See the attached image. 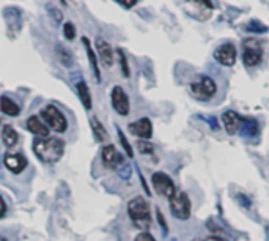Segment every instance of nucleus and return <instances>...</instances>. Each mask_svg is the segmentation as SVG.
<instances>
[{
  "instance_id": "f704fd0d",
  "label": "nucleus",
  "mask_w": 269,
  "mask_h": 241,
  "mask_svg": "<svg viewBox=\"0 0 269 241\" xmlns=\"http://www.w3.org/2000/svg\"><path fill=\"white\" fill-rule=\"evenodd\" d=\"M206 241H224L222 238H218V236H211V238H208Z\"/></svg>"
},
{
  "instance_id": "b1692460",
  "label": "nucleus",
  "mask_w": 269,
  "mask_h": 241,
  "mask_svg": "<svg viewBox=\"0 0 269 241\" xmlns=\"http://www.w3.org/2000/svg\"><path fill=\"white\" fill-rule=\"evenodd\" d=\"M244 29L247 32H250V34H266V32L269 30L264 24H262L260 21H256V19L249 21V23L244 26Z\"/></svg>"
},
{
  "instance_id": "f03ea898",
  "label": "nucleus",
  "mask_w": 269,
  "mask_h": 241,
  "mask_svg": "<svg viewBox=\"0 0 269 241\" xmlns=\"http://www.w3.org/2000/svg\"><path fill=\"white\" fill-rule=\"evenodd\" d=\"M128 214L132 219L136 227L146 230L152 224V213H150V205L144 197H136L128 203Z\"/></svg>"
},
{
  "instance_id": "f8f14e48",
  "label": "nucleus",
  "mask_w": 269,
  "mask_h": 241,
  "mask_svg": "<svg viewBox=\"0 0 269 241\" xmlns=\"http://www.w3.org/2000/svg\"><path fill=\"white\" fill-rule=\"evenodd\" d=\"M101 158L104 166L109 169H118L123 164V156L116 151L114 145H106L101 151Z\"/></svg>"
},
{
  "instance_id": "9d476101",
  "label": "nucleus",
  "mask_w": 269,
  "mask_h": 241,
  "mask_svg": "<svg viewBox=\"0 0 269 241\" xmlns=\"http://www.w3.org/2000/svg\"><path fill=\"white\" fill-rule=\"evenodd\" d=\"M129 129V133L137 136V137H140V139H145L148 140L150 137L153 136V125H152V120L150 118H140V120H137V122L134 123H129L128 126Z\"/></svg>"
},
{
  "instance_id": "2eb2a0df",
  "label": "nucleus",
  "mask_w": 269,
  "mask_h": 241,
  "mask_svg": "<svg viewBox=\"0 0 269 241\" xmlns=\"http://www.w3.org/2000/svg\"><path fill=\"white\" fill-rule=\"evenodd\" d=\"M222 123H224L225 131H227L230 136H233L240 131L241 123H242V117L234 111H227L222 115Z\"/></svg>"
},
{
  "instance_id": "473e14b6",
  "label": "nucleus",
  "mask_w": 269,
  "mask_h": 241,
  "mask_svg": "<svg viewBox=\"0 0 269 241\" xmlns=\"http://www.w3.org/2000/svg\"><path fill=\"white\" fill-rule=\"evenodd\" d=\"M158 219H159V224H160V227H162V230L164 232H167V224H166V219H164V216H162V213L160 211H158Z\"/></svg>"
},
{
  "instance_id": "423d86ee",
  "label": "nucleus",
  "mask_w": 269,
  "mask_h": 241,
  "mask_svg": "<svg viewBox=\"0 0 269 241\" xmlns=\"http://www.w3.org/2000/svg\"><path fill=\"white\" fill-rule=\"evenodd\" d=\"M263 59V49L256 40H246L242 43V63L246 67H256Z\"/></svg>"
},
{
  "instance_id": "2f4dec72",
  "label": "nucleus",
  "mask_w": 269,
  "mask_h": 241,
  "mask_svg": "<svg viewBox=\"0 0 269 241\" xmlns=\"http://www.w3.org/2000/svg\"><path fill=\"white\" fill-rule=\"evenodd\" d=\"M136 241H156L152 235H150L148 232H142V233H138Z\"/></svg>"
},
{
  "instance_id": "bb28decb",
  "label": "nucleus",
  "mask_w": 269,
  "mask_h": 241,
  "mask_svg": "<svg viewBox=\"0 0 269 241\" xmlns=\"http://www.w3.org/2000/svg\"><path fill=\"white\" fill-rule=\"evenodd\" d=\"M137 148H138V151H140V153H144V155H148V153H153V151H154L153 144H150V142H146L145 139L138 142Z\"/></svg>"
},
{
  "instance_id": "ddd939ff",
  "label": "nucleus",
  "mask_w": 269,
  "mask_h": 241,
  "mask_svg": "<svg viewBox=\"0 0 269 241\" xmlns=\"http://www.w3.org/2000/svg\"><path fill=\"white\" fill-rule=\"evenodd\" d=\"M94 45H96V51H98V56H100V60L102 62V65L107 68H110L115 62L112 46L104 38H96Z\"/></svg>"
},
{
  "instance_id": "9b49d317",
  "label": "nucleus",
  "mask_w": 269,
  "mask_h": 241,
  "mask_svg": "<svg viewBox=\"0 0 269 241\" xmlns=\"http://www.w3.org/2000/svg\"><path fill=\"white\" fill-rule=\"evenodd\" d=\"M4 16H5L10 34H12V32L14 35L19 34L20 29H22V13H20V10H18L16 7H10L4 12Z\"/></svg>"
},
{
  "instance_id": "0eeeda50",
  "label": "nucleus",
  "mask_w": 269,
  "mask_h": 241,
  "mask_svg": "<svg viewBox=\"0 0 269 241\" xmlns=\"http://www.w3.org/2000/svg\"><path fill=\"white\" fill-rule=\"evenodd\" d=\"M152 183H153V188L156 189V192L160 194V195H164V197H167V199H170V197L176 192L174 180H172L168 175L162 173V172L153 173Z\"/></svg>"
},
{
  "instance_id": "c85d7f7f",
  "label": "nucleus",
  "mask_w": 269,
  "mask_h": 241,
  "mask_svg": "<svg viewBox=\"0 0 269 241\" xmlns=\"http://www.w3.org/2000/svg\"><path fill=\"white\" fill-rule=\"evenodd\" d=\"M63 32H64V38L68 41L74 40V37H76V29H74V26L71 23H66L63 26Z\"/></svg>"
},
{
  "instance_id": "6ab92c4d",
  "label": "nucleus",
  "mask_w": 269,
  "mask_h": 241,
  "mask_svg": "<svg viewBox=\"0 0 269 241\" xmlns=\"http://www.w3.org/2000/svg\"><path fill=\"white\" fill-rule=\"evenodd\" d=\"M76 90H78L79 100L84 104V107L87 109V111H90V109H92V95H90V90H88L87 84H85L84 81H79L76 84Z\"/></svg>"
},
{
  "instance_id": "c9c22d12",
  "label": "nucleus",
  "mask_w": 269,
  "mask_h": 241,
  "mask_svg": "<svg viewBox=\"0 0 269 241\" xmlns=\"http://www.w3.org/2000/svg\"><path fill=\"white\" fill-rule=\"evenodd\" d=\"M72 2H79V0H72Z\"/></svg>"
},
{
  "instance_id": "cd10ccee",
  "label": "nucleus",
  "mask_w": 269,
  "mask_h": 241,
  "mask_svg": "<svg viewBox=\"0 0 269 241\" xmlns=\"http://www.w3.org/2000/svg\"><path fill=\"white\" fill-rule=\"evenodd\" d=\"M48 13L52 16V19L56 21V23H62V19H63V15L62 12L57 8V7H54V5H48Z\"/></svg>"
},
{
  "instance_id": "39448f33",
  "label": "nucleus",
  "mask_w": 269,
  "mask_h": 241,
  "mask_svg": "<svg viewBox=\"0 0 269 241\" xmlns=\"http://www.w3.org/2000/svg\"><path fill=\"white\" fill-rule=\"evenodd\" d=\"M170 202V211L176 219L186 221L190 216V200L186 192H175L168 199Z\"/></svg>"
},
{
  "instance_id": "a878e982",
  "label": "nucleus",
  "mask_w": 269,
  "mask_h": 241,
  "mask_svg": "<svg viewBox=\"0 0 269 241\" xmlns=\"http://www.w3.org/2000/svg\"><path fill=\"white\" fill-rule=\"evenodd\" d=\"M118 139H120V142H122V147L124 148V151H126V155H128V158H132L134 156V151H132V147L129 145V142H128V139L124 137V134H123V131L118 128Z\"/></svg>"
},
{
  "instance_id": "5701e85b",
  "label": "nucleus",
  "mask_w": 269,
  "mask_h": 241,
  "mask_svg": "<svg viewBox=\"0 0 269 241\" xmlns=\"http://www.w3.org/2000/svg\"><path fill=\"white\" fill-rule=\"evenodd\" d=\"M56 51H57V56H58V60H60V63L63 65V67H71L72 65V56H71V52L66 49V48H63V46H57L56 48Z\"/></svg>"
},
{
  "instance_id": "20e7f679",
  "label": "nucleus",
  "mask_w": 269,
  "mask_h": 241,
  "mask_svg": "<svg viewBox=\"0 0 269 241\" xmlns=\"http://www.w3.org/2000/svg\"><path fill=\"white\" fill-rule=\"evenodd\" d=\"M41 118L44 120L46 125L54 129L56 133H64L68 129V122H66V117H64L56 106H46L44 109L41 111Z\"/></svg>"
},
{
  "instance_id": "a211bd4d",
  "label": "nucleus",
  "mask_w": 269,
  "mask_h": 241,
  "mask_svg": "<svg viewBox=\"0 0 269 241\" xmlns=\"http://www.w3.org/2000/svg\"><path fill=\"white\" fill-rule=\"evenodd\" d=\"M0 111H2L5 115L16 117V115H19V112H20V107L18 106L16 101L12 100V98L2 96V98H0Z\"/></svg>"
},
{
  "instance_id": "4be33fe9",
  "label": "nucleus",
  "mask_w": 269,
  "mask_h": 241,
  "mask_svg": "<svg viewBox=\"0 0 269 241\" xmlns=\"http://www.w3.org/2000/svg\"><path fill=\"white\" fill-rule=\"evenodd\" d=\"M241 133L246 137H254L258 133V122L254 118H242V123H241Z\"/></svg>"
},
{
  "instance_id": "7c9ffc66",
  "label": "nucleus",
  "mask_w": 269,
  "mask_h": 241,
  "mask_svg": "<svg viewBox=\"0 0 269 241\" xmlns=\"http://www.w3.org/2000/svg\"><path fill=\"white\" fill-rule=\"evenodd\" d=\"M115 2H118L120 4L123 8H132V7H136V4H137V0H115Z\"/></svg>"
},
{
  "instance_id": "c756f323",
  "label": "nucleus",
  "mask_w": 269,
  "mask_h": 241,
  "mask_svg": "<svg viewBox=\"0 0 269 241\" xmlns=\"http://www.w3.org/2000/svg\"><path fill=\"white\" fill-rule=\"evenodd\" d=\"M188 2L198 7V8H203V10H212L214 8L211 0H188Z\"/></svg>"
},
{
  "instance_id": "f257e3e1",
  "label": "nucleus",
  "mask_w": 269,
  "mask_h": 241,
  "mask_svg": "<svg viewBox=\"0 0 269 241\" xmlns=\"http://www.w3.org/2000/svg\"><path fill=\"white\" fill-rule=\"evenodd\" d=\"M34 151L42 162L54 164L63 156L64 144L57 137H40L34 142Z\"/></svg>"
},
{
  "instance_id": "412c9836",
  "label": "nucleus",
  "mask_w": 269,
  "mask_h": 241,
  "mask_svg": "<svg viewBox=\"0 0 269 241\" xmlns=\"http://www.w3.org/2000/svg\"><path fill=\"white\" fill-rule=\"evenodd\" d=\"M90 126H92V129H93L94 139L98 140V142H106V139L109 137L106 128L102 126V123H101L96 117H92V118H90Z\"/></svg>"
},
{
  "instance_id": "6e6552de",
  "label": "nucleus",
  "mask_w": 269,
  "mask_h": 241,
  "mask_svg": "<svg viewBox=\"0 0 269 241\" xmlns=\"http://www.w3.org/2000/svg\"><path fill=\"white\" fill-rule=\"evenodd\" d=\"M110 100H112V106L116 114H120L123 117L129 114V109H131L129 107V98L122 87H118V85L114 87L112 93H110Z\"/></svg>"
},
{
  "instance_id": "1a4fd4ad",
  "label": "nucleus",
  "mask_w": 269,
  "mask_h": 241,
  "mask_svg": "<svg viewBox=\"0 0 269 241\" xmlns=\"http://www.w3.org/2000/svg\"><path fill=\"white\" fill-rule=\"evenodd\" d=\"M236 57H238V52H236V48L232 43H225L214 52V59L224 67H233L236 63Z\"/></svg>"
},
{
  "instance_id": "4468645a",
  "label": "nucleus",
  "mask_w": 269,
  "mask_h": 241,
  "mask_svg": "<svg viewBox=\"0 0 269 241\" xmlns=\"http://www.w3.org/2000/svg\"><path fill=\"white\" fill-rule=\"evenodd\" d=\"M4 162H5V167L13 173H20L27 167V159L24 155H20V153H6Z\"/></svg>"
},
{
  "instance_id": "72a5a7b5",
  "label": "nucleus",
  "mask_w": 269,
  "mask_h": 241,
  "mask_svg": "<svg viewBox=\"0 0 269 241\" xmlns=\"http://www.w3.org/2000/svg\"><path fill=\"white\" fill-rule=\"evenodd\" d=\"M6 213V203H5V200L0 197V217H2L4 214Z\"/></svg>"
},
{
  "instance_id": "dca6fc26",
  "label": "nucleus",
  "mask_w": 269,
  "mask_h": 241,
  "mask_svg": "<svg viewBox=\"0 0 269 241\" xmlns=\"http://www.w3.org/2000/svg\"><path fill=\"white\" fill-rule=\"evenodd\" d=\"M27 129L38 137H48L49 136V128L42 123L36 115H32L27 120Z\"/></svg>"
},
{
  "instance_id": "aec40b11",
  "label": "nucleus",
  "mask_w": 269,
  "mask_h": 241,
  "mask_svg": "<svg viewBox=\"0 0 269 241\" xmlns=\"http://www.w3.org/2000/svg\"><path fill=\"white\" fill-rule=\"evenodd\" d=\"M18 140H19V136L16 133V129L13 126H10V125L4 126V129H2V142L5 144V147H8V148L14 147L18 144Z\"/></svg>"
},
{
  "instance_id": "7ed1b4c3",
  "label": "nucleus",
  "mask_w": 269,
  "mask_h": 241,
  "mask_svg": "<svg viewBox=\"0 0 269 241\" xmlns=\"http://www.w3.org/2000/svg\"><path fill=\"white\" fill-rule=\"evenodd\" d=\"M190 92L192 96L198 101H210L211 98L216 95L218 85L208 76H202L198 81H194L190 84Z\"/></svg>"
},
{
  "instance_id": "393cba45",
  "label": "nucleus",
  "mask_w": 269,
  "mask_h": 241,
  "mask_svg": "<svg viewBox=\"0 0 269 241\" xmlns=\"http://www.w3.org/2000/svg\"><path fill=\"white\" fill-rule=\"evenodd\" d=\"M116 56H118V62H120L123 76H124V78H129V76H131V70H129V63H128L126 54L123 52V49H116Z\"/></svg>"
},
{
  "instance_id": "f3484780",
  "label": "nucleus",
  "mask_w": 269,
  "mask_h": 241,
  "mask_svg": "<svg viewBox=\"0 0 269 241\" xmlns=\"http://www.w3.org/2000/svg\"><path fill=\"white\" fill-rule=\"evenodd\" d=\"M82 43L85 46V51H87V57L90 60V65H92V70H93V74L98 82H101V70H100V65H98V57H96V54L92 48V43L88 41V38H82Z\"/></svg>"
}]
</instances>
